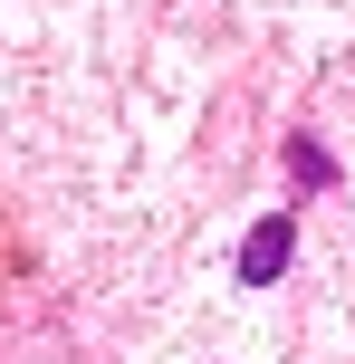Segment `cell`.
<instances>
[{"instance_id":"1","label":"cell","mask_w":355,"mask_h":364,"mask_svg":"<svg viewBox=\"0 0 355 364\" xmlns=\"http://www.w3.org/2000/svg\"><path fill=\"white\" fill-rule=\"evenodd\" d=\"M288 259H298V211H269L260 230L240 240V288H269V278H279Z\"/></svg>"},{"instance_id":"2","label":"cell","mask_w":355,"mask_h":364,"mask_svg":"<svg viewBox=\"0 0 355 364\" xmlns=\"http://www.w3.org/2000/svg\"><path fill=\"white\" fill-rule=\"evenodd\" d=\"M288 164H298V182L317 192V182H337V154L317 144V134H288Z\"/></svg>"}]
</instances>
